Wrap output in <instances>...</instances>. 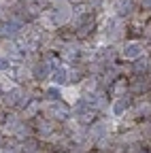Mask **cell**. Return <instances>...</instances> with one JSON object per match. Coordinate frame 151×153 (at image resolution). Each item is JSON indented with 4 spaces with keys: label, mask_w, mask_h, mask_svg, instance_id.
Returning <instances> with one entry per match:
<instances>
[{
    "label": "cell",
    "mask_w": 151,
    "mask_h": 153,
    "mask_svg": "<svg viewBox=\"0 0 151 153\" xmlns=\"http://www.w3.org/2000/svg\"><path fill=\"white\" fill-rule=\"evenodd\" d=\"M17 30H19V26L17 24H0V36H13Z\"/></svg>",
    "instance_id": "obj_1"
},
{
    "label": "cell",
    "mask_w": 151,
    "mask_h": 153,
    "mask_svg": "<svg viewBox=\"0 0 151 153\" xmlns=\"http://www.w3.org/2000/svg\"><path fill=\"white\" fill-rule=\"evenodd\" d=\"M128 106H130V98H119V100L115 102V106H113V113H115V115H121Z\"/></svg>",
    "instance_id": "obj_2"
},
{
    "label": "cell",
    "mask_w": 151,
    "mask_h": 153,
    "mask_svg": "<svg viewBox=\"0 0 151 153\" xmlns=\"http://www.w3.org/2000/svg\"><path fill=\"white\" fill-rule=\"evenodd\" d=\"M66 76H68V74H66V70H64V68H58V70L53 72V81L62 85V83H66V81H68Z\"/></svg>",
    "instance_id": "obj_3"
},
{
    "label": "cell",
    "mask_w": 151,
    "mask_h": 153,
    "mask_svg": "<svg viewBox=\"0 0 151 153\" xmlns=\"http://www.w3.org/2000/svg\"><path fill=\"white\" fill-rule=\"evenodd\" d=\"M141 51H143L141 45H130V47H126V57H136V55H141Z\"/></svg>",
    "instance_id": "obj_4"
},
{
    "label": "cell",
    "mask_w": 151,
    "mask_h": 153,
    "mask_svg": "<svg viewBox=\"0 0 151 153\" xmlns=\"http://www.w3.org/2000/svg\"><path fill=\"white\" fill-rule=\"evenodd\" d=\"M94 117H96V113H94L91 108H85L83 113H79V119H81L83 123H89V121H91Z\"/></svg>",
    "instance_id": "obj_5"
},
{
    "label": "cell",
    "mask_w": 151,
    "mask_h": 153,
    "mask_svg": "<svg viewBox=\"0 0 151 153\" xmlns=\"http://www.w3.org/2000/svg\"><path fill=\"white\" fill-rule=\"evenodd\" d=\"M47 72H49V68H47L45 64H39V66L34 68V76H36V79H41V76H45Z\"/></svg>",
    "instance_id": "obj_6"
},
{
    "label": "cell",
    "mask_w": 151,
    "mask_h": 153,
    "mask_svg": "<svg viewBox=\"0 0 151 153\" xmlns=\"http://www.w3.org/2000/svg\"><path fill=\"white\" fill-rule=\"evenodd\" d=\"M47 96H49V100H58V98H60V91L55 89V87H51V89L47 91Z\"/></svg>",
    "instance_id": "obj_7"
},
{
    "label": "cell",
    "mask_w": 151,
    "mask_h": 153,
    "mask_svg": "<svg viewBox=\"0 0 151 153\" xmlns=\"http://www.w3.org/2000/svg\"><path fill=\"white\" fill-rule=\"evenodd\" d=\"M132 89H134V91H145V89H147V83H145V81H138V83L132 85Z\"/></svg>",
    "instance_id": "obj_8"
},
{
    "label": "cell",
    "mask_w": 151,
    "mask_h": 153,
    "mask_svg": "<svg viewBox=\"0 0 151 153\" xmlns=\"http://www.w3.org/2000/svg\"><path fill=\"white\" fill-rule=\"evenodd\" d=\"M9 68V62L7 60H0V70H7Z\"/></svg>",
    "instance_id": "obj_9"
},
{
    "label": "cell",
    "mask_w": 151,
    "mask_h": 153,
    "mask_svg": "<svg viewBox=\"0 0 151 153\" xmlns=\"http://www.w3.org/2000/svg\"><path fill=\"white\" fill-rule=\"evenodd\" d=\"M136 70H147V64H143V62H138V64H136Z\"/></svg>",
    "instance_id": "obj_10"
},
{
    "label": "cell",
    "mask_w": 151,
    "mask_h": 153,
    "mask_svg": "<svg viewBox=\"0 0 151 153\" xmlns=\"http://www.w3.org/2000/svg\"><path fill=\"white\" fill-rule=\"evenodd\" d=\"M143 7L145 9H151V0H143Z\"/></svg>",
    "instance_id": "obj_11"
},
{
    "label": "cell",
    "mask_w": 151,
    "mask_h": 153,
    "mask_svg": "<svg viewBox=\"0 0 151 153\" xmlns=\"http://www.w3.org/2000/svg\"><path fill=\"white\" fill-rule=\"evenodd\" d=\"M138 34H141V30H136V28H134V30H130V36H138Z\"/></svg>",
    "instance_id": "obj_12"
},
{
    "label": "cell",
    "mask_w": 151,
    "mask_h": 153,
    "mask_svg": "<svg viewBox=\"0 0 151 153\" xmlns=\"http://www.w3.org/2000/svg\"><path fill=\"white\" fill-rule=\"evenodd\" d=\"M149 51H151V47H149Z\"/></svg>",
    "instance_id": "obj_13"
}]
</instances>
